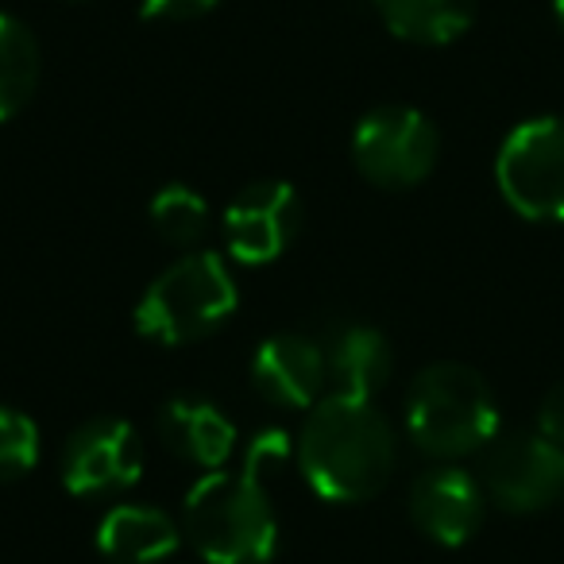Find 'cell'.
<instances>
[{"label": "cell", "mask_w": 564, "mask_h": 564, "mask_svg": "<svg viewBox=\"0 0 564 564\" xmlns=\"http://www.w3.org/2000/svg\"><path fill=\"white\" fill-rule=\"evenodd\" d=\"M302 228V202L291 182L263 178L243 186L225 209V243L248 267L274 263Z\"/></svg>", "instance_id": "9"}, {"label": "cell", "mask_w": 564, "mask_h": 564, "mask_svg": "<svg viewBox=\"0 0 564 564\" xmlns=\"http://www.w3.org/2000/svg\"><path fill=\"white\" fill-rule=\"evenodd\" d=\"M495 182L525 220H564V117L522 120L495 155Z\"/></svg>", "instance_id": "5"}, {"label": "cell", "mask_w": 564, "mask_h": 564, "mask_svg": "<svg viewBox=\"0 0 564 564\" xmlns=\"http://www.w3.org/2000/svg\"><path fill=\"white\" fill-rule=\"evenodd\" d=\"M322 352L333 394H340V399L371 402L391 379V345L371 325H337L322 340Z\"/></svg>", "instance_id": "13"}, {"label": "cell", "mask_w": 564, "mask_h": 564, "mask_svg": "<svg viewBox=\"0 0 564 564\" xmlns=\"http://www.w3.org/2000/svg\"><path fill=\"white\" fill-rule=\"evenodd\" d=\"M406 433L437 460L487 448L499 437V406L487 379L468 364H430L406 394Z\"/></svg>", "instance_id": "3"}, {"label": "cell", "mask_w": 564, "mask_h": 564, "mask_svg": "<svg viewBox=\"0 0 564 564\" xmlns=\"http://www.w3.org/2000/svg\"><path fill=\"white\" fill-rule=\"evenodd\" d=\"M236 282L217 251H186L178 256L135 306V333L166 348L194 345L217 333L232 317Z\"/></svg>", "instance_id": "4"}, {"label": "cell", "mask_w": 564, "mask_h": 564, "mask_svg": "<svg viewBox=\"0 0 564 564\" xmlns=\"http://www.w3.org/2000/svg\"><path fill=\"white\" fill-rule=\"evenodd\" d=\"M553 9H556V20H561V28H564V0H553Z\"/></svg>", "instance_id": "21"}, {"label": "cell", "mask_w": 564, "mask_h": 564, "mask_svg": "<svg viewBox=\"0 0 564 564\" xmlns=\"http://www.w3.org/2000/svg\"><path fill=\"white\" fill-rule=\"evenodd\" d=\"M286 456L279 430L259 433L240 471H205L186 495L182 533L209 564H267L279 549V522L267 499L263 471Z\"/></svg>", "instance_id": "1"}, {"label": "cell", "mask_w": 564, "mask_h": 564, "mask_svg": "<svg viewBox=\"0 0 564 564\" xmlns=\"http://www.w3.org/2000/svg\"><path fill=\"white\" fill-rule=\"evenodd\" d=\"M441 135L425 112L410 105L371 109L352 132V163L383 189H410L437 166Z\"/></svg>", "instance_id": "6"}, {"label": "cell", "mask_w": 564, "mask_h": 564, "mask_svg": "<svg viewBox=\"0 0 564 564\" xmlns=\"http://www.w3.org/2000/svg\"><path fill=\"white\" fill-rule=\"evenodd\" d=\"M538 430L545 433L549 441L564 448V383L549 391V399L541 402V414H538Z\"/></svg>", "instance_id": "20"}, {"label": "cell", "mask_w": 564, "mask_h": 564, "mask_svg": "<svg viewBox=\"0 0 564 564\" xmlns=\"http://www.w3.org/2000/svg\"><path fill=\"white\" fill-rule=\"evenodd\" d=\"M484 487L502 510L533 514L564 499V448L545 433H510L491 441Z\"/></svg>", "instance_id": "7"}, {"label": "cell", "mask_w": 564, "mask_h": 564, "mask_svg": "<svg viewBox=\"0 0 564 564\" xmlns=\"http://www.w3.org/2000/svg\"><path fill=\"white\" fill-rule=\"evenodd\" d=\"M410 518L430 541L456 549L479 530L484 518V487L476 476L453 464L422 471L410 487Z\"/></svg>", "instance_id": "11"}, {"label": "cell", "mask_w": 564, "mask_h": 564, "mask_svg": "<svg viewBox=\"0 0 564 564\" xmlns=\"http://www.w3.org/2000/svg\"><path fill=\"white\" fill-rule=\"evenodd\" d=\"M40 43L32 28L20 24L17 17L0 12V124L12 120L40 86Z\"/></svg>", "instance_id": "16"}, {"label": "cell", "mask_w": 564, "mask_h": 564, "mask_svg": "<svg viewBox=\"0 0 564 564\" xmlns=\"http://www.w3.org/2000/svg\"><path fill=\"white\" fill-rule=\"evenodd\" d=\"M97 549L112 564H159L178 549V525L159 507H112L97 525Z\"/></svg>", "instance_id": "14"}, {"label": "cell", "mask_w": 564, "mask_h": 564, "mask_svg": "<svg viewBox=\"0 0 564 564\" xmlns=\"http://www.w3.org/2000/svg\"><path fill=\"white\" fill-rule=\"evenodd\" d=\"M159 441L166 453L194 468L217 471L236 448V425L220 406L205 399H171L159 410Z\"/></svg>", "instance_id": "12"}, {"label": "cell", "mask_w": 564, "mask_h": 564, "mask_svg": "<svg viewBox=\"0 0 564 564\" xmlns=\"http://www.w3.org/2000/svg\"><path fill=\"white\" fill-rule=\"evenodd\" d=\"M387 32L417 47L456 43L476 20V0H376Z\"/></svg>", "instance_id": "15"}, {"label": "cell", "mask_w": 564, "mask_h": 564, "mask_svg": "<svg viewBox=\"0 0 564 564\" xmlns=\"http://www.w3.org/2000/svg\"><path fill=\"white\" fill-rule=\"evenodd\" d=\"M329 383L325 352L302 333H274L251 356V387L286 410H314Z\"/></svg>", "instance_id": "10"}, {"label": "cell", "mask_w": 564, "mask_h": 564, "mask_svg": "<svg viewBox=\"0 0 564 564\" xmlns=\"http://www.w3.org/2000/svg\"><path fill=\"white\" fill-rule=\"evenodd\" d=\"M151 228L163 236L171 248H194L209 228V209H205L202 194L189 186H163L148 209Z\"/></svg>", "instance_id": "17"}, {"label": "cell", "mask_w": 564, "mask_h": 564, "mask_svg": "<svg viewBox=\"0 0 564 564\" xmlns=\"http://www.w3.org/2000/svg\"><path fill=\"white\" fill-rule=\"evenodd\" d=\"M143 471V441L132 422L94 417L78 425L63 448V484L70 495L97 499L135 487Z\"/></svg>", "instance_id": "8"}, {"label": "cell", "mask_w": 564, "mask_h": 564, "mask_svg": "<svg viewBox=\"0 0 564 564\" xmlns=\"http://www.w3.org/2000/svg\"><path fill=\"white\" fill-rule=\"evenodd\" d=\"M40 464V430L28 414L0 406V484L24 479Z\"/></svg>", "instance_id": "18"}, {"label": "cell", "mask_w": 564, "mask_h": 564, "mask_svg": "<svg viewBox=\"0 0 564 564\" xmlns=\"http://www.w3.org/2000/svg\"><path fill=\"white\" fill-rule=\"evenodd\" d=\"M217 4L220 0H140V12L148 20H197Z\"/></svg>", "instance_id": "19"}, {"label": "cell", "mask_w": 564, "mask_h": 564, "mask_svg": "<svg viewBox=\"0 0 564 564\" xmlns=\"http://www.w3.org/2000/svg\"><path fill=\"white\" fill-rule=\"evenodd\" d=\"M394 430L371 402L329 394L306 414L299 460L306 484L325 502L376 499L394 471Z\"/></svg>", "instance_id": "2"}]
</instances>
